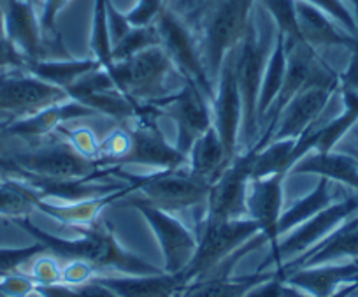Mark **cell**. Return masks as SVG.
<instances>
[{
    "label": "cell",
    "mask_w": 358,
    "mask_h": 297,
    "mask_svg": "<svg viewBox=\"0 0 358 297\" xmlns=\"http://www.w3.org/2000/svg\"><path fill=\"white\" fill-rule=\"evenodd\" d=\"M102 176H115L125 181L132 193H141L150 205L169 213L185 212L194 206L208 202L211 183L187 167L132 174L122 167H104Z\"/></svg>",
    "instance_id": "3"
},
{
    "label": "cell",
    "mask_w": 358,
    "mask_h": 297,
    "mask_svg": "<svg viewBox=\"0 0 358 297\" xmlns=\"http://www.w3.org/2000/svg\"><path fill=\"white\" fill-rule=\"evenodd\" d=\"M39 195L23 179L11 178L0 181V215L8 216L9 220L29 216L32 212H37L36 202Z\"/></svg>",
    "instance_id": "30"
},
{
    "label": "cell",
    "mask_w": 358,
    "mask_h": 297,
    "mask_svg": "<svg viewBox=\"0 0 358 297\" xmlns=\"http://www.w3.org/2000/svg\"><path fill=\"white\" fill-rule=\"evenodd\" d=\"M6 37V2L0 0V39Z\"/></svg>",
    "instance_id": "46"
},
{
    "label": "cell",
    "mask_w": 358,
    "mask_h": 297,
    "mask_svg": "<svg viewBox=\"0 0 358 297\" xmlns=\"http://www.w3.org/2000/svg\"><path fill=\"white\" fill-rule=\"evenodd\" d=\"M285 74H287V39H285L283 34L276 32V41H274L273 51L268 57L264 79H262L260 95H258V129L262 127L265 116L271 111L274 101L280 95Z\"/></svg>",
    "instance_id": "29"
},
{
    "label": "cell",
    "mask_w": 358,
    "mask_h": 297,
    "mask_svg": "<svg viewBox=\"0 0 358 297\" xmlns=\"http://www.w3.org/2000/svg\"><path fill=\"white\" fill-rule=\"evenodd\" d=\"M229 164L225 148H223L215 125L209 127L188 151V169L211 185Z\"/></svg>",
    "instance_id": "28"
},
{
    "label": "cell",
    "mask_w": 358,
    "mask_h": 297,
    "mask_svg": "<svg viewBox=\"0 0 358 297\" xmlns=\"http://www.w3.org/2000/svg\"><path fill=\"white\" fill-rule=\"evenodd\" d=\"M151 46H160V36L155 23L148 27H132L130 32L113 46V60H127Z\"/></svg>",
    "instance_id": "33"
},
{
    "label": "cell",
    "mask_w": 358,
    "mask_h": 297,
    "mask_svg": "<svg viewBox=\"0 0 358 297\" xmlns=\"http://www.w3.org/2000/svg\"><path fill=\"white\" fill-rule=\"evenodd\" d=\"M36 292L44 297H120L113 290L94 279V276L83 283H53L36 285Z\"/></svg>",
    "instance_id": "35"
},
{
    "label": "cell",
    "mask_w": 358,
    "mask_h": 297,
    "mask_svg": "<svg viewBox=\"0 0 358 297\" xmlns=\"http://www.w3.org/2000/svg\"><path fill=\"white\" fill-rule=\"evenodd\" d=\"M167 0H137L132 9L125 13L127 20L132 27L153 25L160 13L164 11Z\"/></svg>",
    "instance_id": "40"
},
{
    "label": "cell",
    "mask_w": 358,
    "mask_h": 297,
    "mask_svg": "<svg viewBox=\"0 0 358 297\" xmlns=\"http://www.w3.org/2000/svg\"><path fill=\"white\" fill-rule=\"evenodd\" d=\"M43 254H48V250L37 241L34 244H29V247L0 248V276L18 272L22 265L29 264L30 261H34V258Z\"/></svg>",
    "instance_id": "38"
},
{
    "label": "cell",
    "mask_w": 358,
    "mask_h": 297,
    "mask_svg": "<svg viewBox=\"0 0 358 297\" xmlns=\"http://www.w3.org/2000/svg\"><path fill=\"white\" fill-rule=\"evenodd\" d=\"M25 297H44V296H41L39 292H36V290H34L32 293H29V296H25Z\"/></svg>",
    "instance_id": "47"
},
{
    "label": "cell",
    "mask_w": 358,
    "mask_h": 297,
    "mask_svg": "<svg viewBox=\"0 0 358 297\" xmlns=\"http://www.w3.org/2000/svg\"><path fill=\"white\" fill-rule=\"evenodd\" d=\"M353 6H355V18H357V27H358V2Z\"/></svg>",
    "instance_id": "48"
},
{
    "label": "cell",
    "mask_w": 358,
    "mask_h": 297,
    "mask_svg": "<svg viewBox=\"0 0 358 297\" xmlns=\"http://www.w3.org/2000/svg\"><path fill=\"white\" fill-rule=\"evenodd\" d=\"M92 116H99L88 106L81 104V102L69 99V101L60 102V104L50 106V108L43 109V111L36 113V115L23 116V118L9 120L8 130L9 136L13 139H43V137L51 136L57 132L60 125L67 122H74V120L92 118Z\"/></svg>",
    "instance_id": "18"
},
{
    "label": "cell",
    "mask_w": 358,
    "mask_h": 297,
    "mask_svg": "<svg viewBox=\"0 0 358 297\" xmlns=\"http://www.w3.org/2000/svg\"><path fill=\"white\" fill-rule=\"evenodd\" d=\"M267 15L276 23L278 32L287 41H304L299 30L297 0H260Z\"/></svg>",
    "instance_id": "34"
},
{
    "label": "cell",
    "mask_w": 358,
    "mask_h": 297,
    "mask_svg": "<svg viewBox=\"0 0 358 297\" xmlns=\"http://www.w3.org/2000/svg\"><path fill=\"white\" fill-rule=\"evenodd\" d=\"M130 193H132V190L125 185L123 188L108 193V195L86 199V201L78 202H53L39 197L36 202V209L44 213V215L51 216L57 222L64 223V226L85 227L97 222L99 215L104 212V208H108V206H111L116 201H123Z\"/></svg>",
    "instance_id": "22"
},
{
    "label": "cell",
    "mask_w": 358,
    "mask_h": 297,
    "mask_svg": "<svg viewBox=\"0 0 358 297\" xmlns=\"http://www.w3.org/2000/svg\"><path fill=\"white\" fill-rule=\"evenodd\" d=\"M108 72L120 92L139 104H157L178 90L171 86V78L178 71L162 46H151L127 60L115 62Z\"/></svg>",
    "instance_id": "6"
},
{
    "label": "cell",
    "mask_w": 358,
    "mask_h": 297,
    "mask_svg": "<svg viewBox=\"0 0 358 297\" xmlns=\"http://www.w3.org/2000/svg\"><path fill=\"white\" fill-rule=\"evenodd\" d=\"M306 2H309L315 8L322 9L337 25L343 27L348 34H351L353 37H358L357 18H355V15L348 9V6L344 4L343 0H306Z\"/></svg>",
    "instance_id": "39"
},
{
    "label": "cell",
    "mask_w": 358,
    "mask_h": 297,
    "mask_svg": "<svg viewBox=\"0 0 358 297\" xmlns=\"http://www.w3.org/2000/svg\"><path fill=\"white\" fill-rule=\"evenodd\" d=\"M29 276L36 282V285H53L62 282V268L53 257H44L43 254L34 262Z\"/></svg>",
    "instance_id": "41"
},
{
    "label": "cell",
    "mask_w": 358,
    "mask_h": 297,
    "mask_svg": "<svg viewBox=\"0 0 358 297\" xmlns=\"http://www.w3.org/2000/svg\"><path fill=\"white\" fill-rule=\"evenodd\" d=\"M94 279L120 297H178L183 289L179 275L165 271L158 275H94Z\"/></svg>",
    "instance_id": "23"
},
{
    "label": "cell",
    "mask_w": 358,
    "mask_h": 297,
    "mask_svg": "<svg viewBox=\"0 0 358 297\" xmlns=\"http://www.w3.org/2000/svg\"><path fill=\"white\" fill-rule=\"evenodd\" d=\"M158 106L174 120L178 129L174 146L188 157L195 141L213 125L211 101L194 83L183 81L181 88L158 102Z\"/></svg>",
    "instance_id": "14"
},
{
    "label": "cell",
    "mask_w": 358,
    "mask_h": 297,
    "mask_svg": "<svg viewBox=\"0 0 358 297\" xmlns=\"http://www.w3.org/2000/svg\"><path fill=\"white\" fill-rule=\"evenodd\" d=\"M123 201L125 202H122V206L139 212V215L153 230L162 255H164V271L171 275H181L188 268L197 250L199 240L195 234L181 220L176 219L174 213L150 205L143 197L129 199L127 195Z\"/></svg>",
    "instance_id": "10"
},
{
    "label": "cell",
    "mask_w": 358,
    "mask_h": 297,
    "mask_svg": "<svg viewBox=\"0 0 358 297\" xmlns=\"http://www.w3.org/2000/svg\"><path fill=\"white\" fill-rule=\"evenodd\" d=\"M357 213L358 192L353 193V195H346L341 201H336L329 208L322 209L315 216H311L304 223L290 230L287 236L281 237L276 250L271 251L268 258L262 262L258 271H264L268 265H274L278 269L285 262H290L294 258L301 257L302 254H306V251L315 248L318 243H322L323 240H327L334 230L339 229L346 220H350Z\"/></svg>",
    "instance_id": "9"
},
{
    "label": "cell",
    "mask_w": 358,
    "mask_h": 297,
    "mask_svg": "<svg viewBox=\"0 0 358 297\" xmlns=\"http://www.w3.org/2000/svg\"><path fill=\"white\" fill-rule=\"evenodd\" d=\"M71 0H43V9L39 13L41 30L44 36V57L55 50H60V36L57 30L58 15L65 9Z\"/></svg>",
    "instance_id": "37"
},
{
    "label": "cell",
    "mask_w": 358,
    "mask_h": 297,
    "mask_svg": "<svg viewBox=\"0 0 358 297\" xmlns=\"http://www.w3.org/2000/svg\"><path fill=\"white\" fill-rule=\"evenodd\" d=\"M287 174L265 176V178H251L248 188V216L258 223L260 233L264 234L271 251H274L280 243L278 236V222L283 213V181Z\"/></svg>",
    "instance_id": "17"
},
{
    "label": "cell",
    "mask_w": 358,
    "mask_h": 297,
    "mask_svg": "<svg viewBox=\"0 0 358 297\" xmlns=\"http://www.w3.org/2000/svg\"><path fill=\"white\" fill-rule=\"evenodd\" d=\"M257 0H211L195 34L209 78L216 86L223 60L243 39Z\"/></svg>",
    "instance_id": "4"
},
{
    "label": "cell",
    "mask_w": 358,
    "mask_h": 297,
    "mask_svg": "<svg viewBox=\"0 0 358 297\" xmlns=\"http://www.w3.org/2000/svg\"><path fill=\"white\" fill-rule=\"evenodd\" d=\"M278 32V29H276ZM276 32L258 23L257 13L253 11L246 27L243 39L236 51V78L243 101V125H241L239 144L246 146V151L255 146V139L260 137L258 129V95L265 67L273 51Z\"/></svg>",
    "instance_id": "2"
},
{
    "label": "cell",
    "mask_w": 358,
    "mask_h": 297,
    "mask_svg": "<svg viewBox=\"0 0 358 297\" xmlns=\"http://www.w3.org/2000/svg\"><path fill=\"white\" fill-rule=\"evenodd\" d=\"M236 51V50H234ZM230 51L223 60L211 102L213 125L222 139L229 162L239 155V134L243 125V101L236 78V55Z\"/></svg>",
    "instance_id": "15"
},
{
    "label": "cell",
    "mask_w": 358,
    "mask_h": 297,
    "mask_svg": "<svg viewBox=\"0 0 358 297\" xmlns=\"http://www.w3.org/2000/svg\"><path fill=\"white\" fill-rule=\"evenodd\" d=\"M108 22H109V34H111V43L115 46L120 39L127 36L132 29V25L127 20V15L123 11H120L115 6L113 0H108Z\"/></svg>",
    "instance_id": "42"
},
{
    "label": "cell",
    "mask_w": 358,
    "mask_h": 297,
    "mask_svg": "<svg viewBox=\"0 0 358 297\" xmlns=\"http://www.w3.org/2000/svg\"><path fill=\"white\" fill-rule=\"evenodd\" d=\"M102 67L97 58H44V60H32L27 64L25 71L37 76L43 81L51 83L58 88L67 90L74 85L79 78H83L88 72Z\"/></svg>",
    "instance_id": "27"
},
{
    "label": "cell",
    "mask_w": 358,
    "mask_h": 297,
    "mask_svg": "<svg viewBox=\"0 0 358 297\" xmlns=\"http://www.w3.org/2000/svg\"><path fill=\"white\" fill-rule=\"evenodd\" d=\"M129 151L113 167L123 165H144L155 171L187 167L188 157L174 144H169L164 134L158 130L157 122H130Z\"/></svg>",
    "instance_id": "16"
},
{
    "label": "cell",
    "mask_w": 358,
    "mask_h": 297,
    "mask_svg": "<svg viewBox=\"0 0 358 297\" xmlns=\"http://www.w3.org/2000/svg\"><path fill=\"white\" fill-rule=\"evenodd\" d=\"M90 50L106 71H111L115 60H113V43L108 22V0H95L92 30H90Z\"/></svg>",
    "instance_id": "32"
},
{
    "label": "cell",
    "mask_w": 358,
    "mask_h": 297,
    "mask_svg": "<svg viewBox=\"0 0 358 297\" xmlns=\"http://www.w3.org/2000/svg\"><path fill=\"white\" fill-rule=\"evenodd\" d=\"M297 139L271 141L257 151L251 178H265V176L283 172L288 176L292 167V155H294Z\"/></svg>",
    "instance_id": "31"
},
{
    "label": "cell",
    "mask_w": 358,
    "mask_h": 297,
    "mask_svg": "<svg viewBox=\"0 0 358 297\" xmlns=\"http://www.w3.org/2000/svg\"><path fill=\"white\" fill-rule=\"evenodd\" d=\"M0 120H2V118H0Z\"/></svg>",
    "instance_id": "50"
},
{
    "label": "cell",
    "mask_w": 358,
    "mask_h": 297,
    "mask_svg": "<svg viewBox=\"0 0 358 297\" xmlns=\"http://www.w3.org/2000/svg\"><path fill=\"white\" fill-rule=\"evenodd\" d=\"M8 122L9 120H0V158L8 157V146L9 143L13 141V137L9 136L8 130H6V127H8Z\"/></svg>",
    "instance_id": "45"
},
{
    "label": "cell",
    "mask_w": 358,
    "mask_h": 297,
    "mask_svg": "<svg viewBox=\"0 0 358 297\" xmlns=\"http://www.w3.org/2000/svg\"><path fill=\"white\" fill-rule=\"evenodd\" d=\"M6 39L11 41L27 64L44 58V36L41 30L39 13L32 0H4Z\"/></svg>",
    "instance_id": "19"
},
{
    "label": "cell",
    "mask_w": 358,
    "mask_h": 297,
    "mask_svg": "<svg viewBox=\"0 0 358 297\" xmlns=\"http://www.w3.org/2000/svg\"><path fill=\"white\" fill-rule=\"evenodd\" d=\"M297 22L302 39L315 50H320V48H348L351 50L358 41V37L348 34L327 13L315 8L306 0H297Z\"/></svg>",
    "instance_id": "21"
},
{
    "label": "cell",
    "mask_w": 358,
    "mask_h": 297,
    "mask_svg": "<svg viewBox=\"0 0 358 297\" xmlns=\"http://www.w3.org/2000/svg\"><path fill=\"white\" fill-rule=\"evenodd\" d=\"M0 169L11 172L15 178L34 176L44 179H94L99 171L97 162L79 153L58 134H55V139L51 137L46 143L0 158Z\"/></svg>",
    "instance_id": "5"
},
{
    "label": "cell",
    "mask_w": 358,
    "mask_h": 297,
    "mask_svg": "<svg viewBox=\"0 0 358 297\" xmlns=\"http://www.w3.org/2000/svg\"><path fill=\"white\" fill-rule=\"evenodd\" d=\"M273 272L257 271L250 276H208V278L195 279L183 286L179 297H246V293L262 282L273 278Z\"/></svg>",
    "instance_id": "25"
},
{
    "label": "cell",
    "mask_w": 358,
    "mask_h": 297,
    "mask_svg": "<svg viewBox=\"0 0 358 297\" xmlns=\"http://www.w3.org/2000/svg\"><path fill=\"white\" fill-rule=\"evenodd\" d=\"M257 234H260V227L251 219H204L201 237H197L199 243L194 258L188 264V268L179 275V278L183 282V286L195 282V279L204 278L220 262L225 261L229 255L239 250L241 247H244Z\"/></svg>",
    "instance_id": "7"
},
{
    "label": "cell",
    "mask_w": 358,
    "mask_h": 297,
    "mask_svg": "<svg viewBox=\"0 0 358 297\" xmlns=\"http://www.w3.org/2000/svg\"><path fill=\"white\" fill-rule=\"evenodd\" d=\"M288 174H318L358 192V164L346 151H309L292 165Z\"/></svg>",
    "instance_id": "24"
},
{
    "label": "cell",
    "mask_w": 358,
    "mask_h": 297,
    "mask_svg": "<svg viewBox=\"0 0 358 297\" xmlns=\"http://www.w3.org/2000/svg\"><path fill=\"white\" fill-rule=\"evenodd\" d=\"M257 148H250L244 155H237L222 174L215 179L206 202V219L239 220L248 216V188L253 176Z\"/></svg>",
    "instance_id": "12"
},
{
    "label": "cell",
    "mask_w": 358,
    "mask_h": 297,
    "mask_svg": "<svg viewBox=\"0 0 358 297\" xmlns=\"http://www.w3.org/2000/svg\"><path fill=\"white\" fill-rule=\"evenodd\" d=\"M13 223L25 230L29 236H32L37 243L43 244L57 258H64L67 262H85L90 268L97 271H108L113 269L122 275H158L164 272V269L150 264L144 258L130 254L129 250L118 243L115 236V230L111 226L102 222L90 223L85 227H72L79 233L78 237L65 240V237L53 236L46 230L39 229L29 216L22 219H13Z\"/></svg>",
    "instance_id": "1"
},
{
    "label": "cell",
    "mask_w": 358,
    "mask_h": 297,
    "mask_svg": "<svg viewBox=\"0 0 358 297\" xmlns=\"http://www.w3.org/2000/svg\"><path fill=\"white\" fill-rule=\"evenodd\" d=\"M358 258L346 262H329L306 265L285 275V282L299 286L313 297H330L336 290L350 282H357Z\"/></svg>",
    "instance_id": "20"
},
{
    "label": "cell",
    "mask_w": 358,
    "mask_h": 297,
    "mask_svg": "<svg viewBox=\"0 0 358 297\" xmlns=\"http://www.w3.org/2000/svg\"><path fill=\"white\" fill-rule=\"evenodd\" d=\"M76 122L78 120L64 123V125L58 127L55 134H58L65 141H69L81 155L97 162L99 150H101V141H99L97 134L86 125H76Z\"/></svg>",
    "instance_id": "36"
},
{
    "label": "cell",
    "mask_w": 358,
    "mask_h": 297,
    "mask_svg": "<svg viewBox=\"0 0 358 297\" xmlns=\"http://www.w3.org/2000/svg\"><path fill=\"white\" fill-rule=\"evenodd\" d=\"M64 88L43 81L25 69L0 71V118L16 120L36 115L50 106L69 101Z\"/></svg>",
    "instance_id": "11"
},
{
    "label": "cell",
    "mask_w": 358,
    "mask_h": 297,
    "mask_svg": "<svg viewBox=\"0 0 358 297\" xmlns=\"http://www.w3.org/2000/svg\"><path fill=\"white\" fill-rule=\"evenodd\" d=\"M160 36V46L169 55L176 71L185 81H190L213 102L215 83L209 78L208 69L202 60L197 36L181 16L171 8H165L155 22Z\"/></svg>",
    "instance_id": "8"
},
{
    "label": "cell",
    "mask_w": 358,
    "mask_h": 297,
    "mask_svg": "<svg viewBox=\"0 0 358 297\" xmlns=\"http://www.w3.org/2000/svg\"><path fill=\"white\" fill-rule=\"evenodd\" d=\"M32 2H34V4H36V2H37V0H32Z\"/></svg>",
    "instance_id": "49"
},
{
    "label": "cell",
    "mask_w": 358,
    "mask_h": 297,
    "mask_svg": "<svg viewBox=\"0 0 358 297\" xmlns=\"http://www.w3.org/2000/svg\"><path fill=\"white\" fill-rule=\"evenodd\" d=\"M27 58L9 39H0V71L4 69H25Z\"/></svg>",
    "instance_id": "44"
},
{
    "label": "cell",
    "mask_w": 358,
    "mask_h": 297,
    "mask_svg": "<svg viewBox=\"0 0 358 297\" xmlns=\"http://www.w3.org/2000/svg\"><path fill=\"white\" fill-rule=\"evenodd\" d=\"M339 92V86L313 85L302 88L297 95L285 106L276 123L268 132L260 136L253 148L260 150L271 141L299 139L304 132L320 122V116L327 109L332 97Z\"/></svg>",
    "instance_id": "13"
},
{
    "label": "cell",
    "mask_w": 358,
    "mask_h": 297,
    "mask_svg": "<svg viewBox=\"0 0 358 297\" xmlns=\"http://www.w3.org/2000/svg\"><path fill=\"white\" fill-rule=\"evenodd\" d=\"M336 185L337 183L332 181V179L320 176L316 186L308 195L299 199L292 208L281 213V219L278 222V236H280V240L283 236H287L290 230H294L295 227L304 223L306 220L315 216L316 213H320L322 209L334 205L336 202Z\"/></svg>",
    "instance_id": "26"
},
{
    "label": "cell",
    "mask_w": 358,
    "mask_h": 297,
    "mask_svg": "<svg viewBox=\"0 0 358 297\" xmlns=\"http://www.w3.org/2000/svg\"><path fill=\"white\" fill-rule=\"evenodd\" d=\"M339 92L358 95V41L351 48V57L348 67L339 72Z\"/></svg>",
    "instance_id": "43"
}]
</instances>
